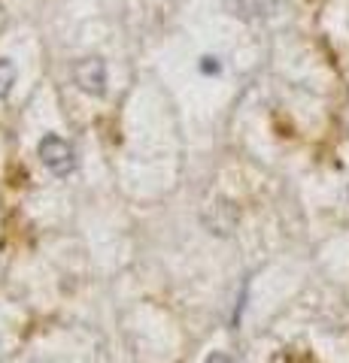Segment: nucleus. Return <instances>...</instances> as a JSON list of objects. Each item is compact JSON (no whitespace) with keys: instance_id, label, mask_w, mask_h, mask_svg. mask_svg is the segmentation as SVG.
I'll return each instance as SVG.
<instances>
[{"instance_id":"f257e3e1","label":"nucleus","mask_w":349,"mask_h":363,"mask_svg":"<svg viewBox=\"0 0 349 363\" xmlns=\"http://www.w3.org/2000/svg\"><path fill=\"white\" fill-rule=\"evenodd\" d=\"M37 155H40V161L43 167L49 169V173L55 176H70L73 169H76V149L67 140H61V136H43L40 145H37Z\"/></svg>"},{"instance_id":"f03ea898","label":"nucleus","mask_w":349,"mask_h":363,"mask_svg":"<svg viewBox=\"0 0 349 363\" xmlns=\"http://www.w3.org/2000/svg\"><path fill=\"white\" fill-rule=\"evenodd\" d=\"M73 82L80 85V91L92 97H100L107 91V64L100 58H82L73 67Z\"/></svg>"},{"instance_id":"7ed1b4c3","label":"nucleus","mask_w":349,"mask_h":363,"mask_svg":"<svg viewBox=\"0 0 349 363\" xmlns=\"http://www.w3.org/2000/svg\"><path fill=\"white\" fill-rule=\"evenodd\" d=\"M210 212H213V218H207V224H210V230L213 233H231L234 227H237V206L234 203H228V200H216V203H210Z\"/></svg>"},{"instance_id":"20e7f679","label":"nucleus","mask_w":349,"mask_h":363,"mask_svg":"<svg viewBox=\"0 0 349 363\" xmlns=\"http://www.w3.org/2000/svg\"><path fill=\"white\" fill-rule=\"evenodd\" d=\"M16 79H18L16 64L9 61V58H0V100H6L9 94H13V88H16Z\"/></svg>"},{"instance_id":"39448f33","label":"nucleus","mask_w":349,"mask_h":363,"mask_svg":"<svg viewBox=\"0 0 349 363\" xmlns=\"http://www.w3.org/2000/svg\"><path fill=\"white\" fill-rule=\"evenodd\" d=\"M204 363H237V360L228 357V354H222V351H216V354H210Z\"/></svg>"},{"instance_id":"423d86ee","label":"nucleus","mask_w":349,"mask_h":363,"mask_svg":"<svg viewBox=\"0 0 349 363\" xmlns=\"http://www.w3.org/2000/svg\"><path fill=\"white\" fill-rule=\"evenodd\" d=\"M204 73H219L216 58H204Z\"/></svg>"}]
</instances>
